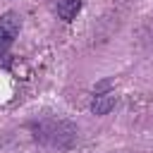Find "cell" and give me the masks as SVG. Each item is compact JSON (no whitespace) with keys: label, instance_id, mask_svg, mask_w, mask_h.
Wrapping results in <instances>:
<instances>
[{"label":"cell","instance_id":"2","mask_svg":"<svg viewBox=\"0 0 153 153\" xmlns=\"http://www.w3.org/2000/svg\"><path fill=\"white\" fill-rule=\"evenodd\" d=\"M115 103H117V96H115V93H100V96L93 98L91 110H93L96 115H105V112H110V110L115 108Z\"/></svg>","mask_w":153,"mask_h":153},{"label":"cell","instance_id":"1","mask_svg":"<svg viewBox=\"0 0 153 153\" xmlns=\"http://www.w3.org/2000/svg\"><path fill=\"white\" fill-rule=\"evenodd\" d=\"M19 17L14 12H5L0 17V57L7 53V48L14 43L17 33H19Z\"/></svg>","mask_w":153,"mask_h":153},{"label":"cell","instance_id":"3","mask_svg":"<svg viewBox=\"0 0 153 153\" xmlns=\"http://www.w3.org/2000/svg\"><path fill=\"white\" fill-rule=\"evenodd\" d=\"M81 10V0H57V14L65 22H72Z\"/></svg>","mask_w":153,"mask_h":153}]
</instances>
